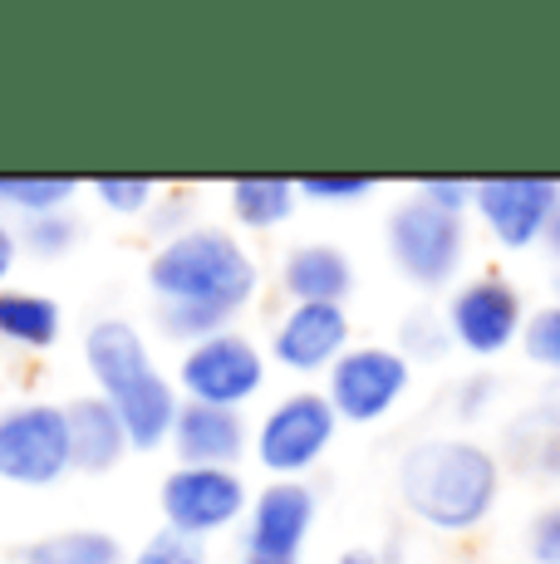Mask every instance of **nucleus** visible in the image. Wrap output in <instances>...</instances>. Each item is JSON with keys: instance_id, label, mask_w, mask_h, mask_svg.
Here are the masks:
<instances>
[{"instance_id": "obj_1", "label": "nucleus", "mask_w": 560, "mask_h": 564, "mask_svg": "<svg viewBox=\"0 0 560 564\" xmlns=\"http://www.w3.org/2000/svg\"><path fill=\"white\" fill-rule=\"evenodd\" d=\"M148 280L168 300V334H202V339H212L217 324L256 295L251 256L222 231H192L168 241L153 256Z\"/></svg>"}, {"instance_id": "obj_2", "label": "nucleus", "mask_w": 560, "mask_h": 564, "mask_svg": "<svg viewBox=\"0 0 560 564\" xmlns=\"http://www.w3.org/2000/svg\"><path fill=\"white\" fill-rule=\"evenodd\" d=\"M398 491L418 520L438 530H467L497 501V462L472 442H423L398 466Z\"/></svg>"}, {"instance_id": "obj_3", "label": "nucleus", "mask_w": 560, "mask_h": 564, "mask_svg": "<svg viewBox=\"0 0 560 564\" xmlns=\"http://www.w3.org/2000/svg\"><path fill=\"white\" fill-rule=\"evenodd\" d=\"M84 359L104 383V403L123 422V437L133 447H158L172 432L177 403H172V388L163 383V373L148 364V349L133 324L99 319L89 329V339H84Z\"/></svg>"}, {"instance_id": "obj_4", "label": "nucleus", "mask_w": 560, "mask_h": 564, "mask_svg": "<svg viewBox=\"0 0 560 564\" xmlns=\"http://www.w3.org/2000/svg\"><path fill=\"white\" fill-rule=\"evenodd\" d=\"M69 471L64 408L25 403L0 417V476L15 486H50Z\"/></svg>"}, {"instance_id": "obj_5", "label": "nucleus", "mask_w": 560, "mask_h": 564, "mask_svg": "<svg viewBox=\"0 0 560 564\" xmlns=\"http://www.w3.org/2000/svg\"><path fill=\"white\" fill-rule=\"evenodd\" d=\"M389 246L408 280L443 285L462 260V226L452 212H438L428 202H408V206H398L389 221Z\"/></svg>"}, {"instance_id": "obj_6", "label": "nucleus", "mask_w": 560, "mask_h": 564, "mask_svg": "<svg viewBox=\"0 0 560 564\" xmlns=\"http://www.w3.org/2000/svg\"><path fill=\"white\" fill-rule=\"evenodd\" d=\"M246 491L226 466H182L163 481V511H168V530L177 535H207L222 530L241 516Z\"/></svg>"}, {"instance_id": "obj_7", "label": "nucleus", "mask_w": 560, "mask_h": 564, "mask_svg": "<svg viewBox=\"0 0 560 564\" xmlns=\"http://www.w3.org/2000/svg\"><path fill=\"white\" fill-rule=\"evenodd\" d=\"M261 378H266L261 354L246 339H236V334H212L182 364V388L202 408H226V412L241 403V398H251L261 388Z\"/></svg>"}, {"instance_id": "obj_8", "label": "nucleus", "mask_w": 560, "mask_h": 564, "mask_svg": "<svg viewBox=\"0 0 560 564\" xmlns=\"http://www.w3.org/2000/svg\"><path fill=\"white\" fill-rule=\"evenodd\" d=\"M408 383V359L394 349H354L335 359V378H330V412L349 422H374L384 417Z\"/></svg>"}, {"instance_id": "obj_9", "label": "nucleus", "mask_w": 560, "mask_h": 564, "mask_svg": "<svg viewBox=\"0 0 560 564\" xmlns=\"http://www.w3.org/2000/svg\"><path fill=\"white\" fill-rule=\"evenodd\" d=\"M330 437H335V412H330V403L315 393H295L266 417L261 462L271 471H305L330 447Z\"/></svg>"}, {"instance_id": "obj_10", "label": "nucleus", "mask_w": 560, "mask_h": 564, "mask_svg": "<svg viewBox=\"0 0 560 564\" xmlns=\"http://www.w3.org/2000/svg\"><path fill=\"white\" fill-rule=\"evenodd\" d=\"M477 206L502 246H526L546 231L560 206V182L551 177H492L477 187Z\"/></svg>"}, {"instance_id": "obj_11", "label": "nucleus", "mask_w": 560, "mask_h": 564, "mask_svg": "<svg viewBox=\"0 0 560 564\" xmlns=\"http://www.w3.org/2000/svg\"><path fill=\"white\" fill-rule=\"evenodd\" d=\"M452 334L467 344L472 354H502L521 329V300L502 280H477L452 300Z\"/></svg>"}, {"instance_id": "obj_12", "label": "nucleus", "mask_w": 560, "mask_h": 564, "mask_svg": "<svg viewBox=\"0 0 560 564\" xmlns=\"http://www.w3.org/2000/svg\"><path fill=\"white\" fill-rule=\"evenodd\" d=\"M310 520H315V496L295 481H280L271 491H261L251 516V555L256 560H280L295 564V550L305 540Z\"/></svg>"}, {"instance_id": "obj_13", "label": "nucleus", "mask_w": 560, "mask_h": 564, "mask_svg": "<svg viewBox=\"0 0 560 564\" xmlns=\"http://www.w3.org/2000/svg\"><path fill=\"white\" fill-rule=\"evenodd\" d=\"M344 344H349V319H344L340 305H295L276 334V359L310 373V368L340 359Z\"/></svg>"}, {"instance_id": "obj_14", "label": "nucleus", "mask_w": 560, "mask_h": 564, "mask_svg": "<svg viewBox=\"0 0 560 564\" xmlns=\"http://www.w3.org/2000/svg\"><path fill=\"white\" fill-rule=\"evenodd\" d=\"M172 442H177V457L187 466H226L236 462V452H241V422H236V412L226 408H182L177 417H172Z\"/></svg>"}, {"instance_id": "obj_15", "label": "nucleus", "mask_w": 560, "mask_h": 564, "mask_svg": "<svg viewBox=\"0 0 560 564\" xmlns=\"http://www.w3.org/2000/svg\"><path fill=\"white\" fill-rule=\"evenodd\" d=\"M64 427H69V466L84 471H109L128 447L123 422L104 398H79L74 408H64Z\"/></svg>"}, {"instance_id": "obj_16", "label": "nucleus", "mask_w": 560, "mask_h": 564, "mask_svg": "<svg viewBox=\"0 0 560 564\" xmlns=\"http://www.w3.org/2000/svg\"><path fill=\"white\" fill-rule=\"evenodd\" d=\"M286 290L300 305H340L349 290V260L335 246H305L286 260Z\"/></svg>"}, {"instance_id": "obj_17", "label": "nucleus", "mask_w": 560, "mask_h": 564, "mask_svg": "<svg viewBox=\"0 0 560 564\" xmlns=\"http://www.w3.org/2000/svg\"><path fill=\"white\" fill-rule=\"evenodd\" d=\"M0 339L20 349H50L60 339V305L25 290H0Z\"/></svg>"}, {"instance_id": "obj_18", "label": "nucleus", "mask_w": 560, "mask_h": 564, "mask_svg": "<svg viewBox=\"0 0 560 564\" xmlns=\"http://www.w3.org/2000/svg\"><path fill=\"white\" fill-rule=\"evenodd\" d=\"M25 564H118V540L104 530H64L25 550Z\"/></svg>"}, {"instance_id": "obj_19", "label": "nucleus", "mask_w": 560, "mask_h": 564, "mask_svg": "<svg viewBox=\"0 0 560 564\" xmlns=\"http://www.w3.org/2000/svg\"><path fill=\"white\" fill-rule=\"evenodd\" d=\"M231 206L236 216H241L246 226H256V231H266V226L286 221L290 206H295V187H290L286 177H241L231 187Z\"/></svg>"}, {"instance_id": "obj_20", "label": "nucleus", "mask_w": 560, "mask_h": 564, "mask_svg": "<svg viewBox=\"0 0 560 564\" xmlns=\"http://www.w3.org/2000/svg\"><path fill=\"white\" fill-rule=\"evenodd\" d=\"M74 197V177H0V206H20L30 216H50Z\"/></svg>"}, {"instance_id": "obj_21", "label": "nucleus", "mask_w": 560, "mask_h": 564, "mask_svg": "<svg viewBox=\"0 0 560 564\" xmlns=\"http://www.w3.org/2000/svg\"><path fill=\"white\" fill-rule=\"evenodd\" d=\"M133 564H202V545L192 535L163 530V535H153L143 550H138Z\"/></svg>"}, {"instance_id": "obj_22", "label": "nucleus", "mask_w": 560, "mask_h": 564, "mask_svg": "<svg viewBox=\"0 0 560 564\" xmlns=\"http://www.w3.org/2000/svg\"><path fill=\"white\" fill-rule=\"evenodd\" d=\"M25 241H30L35 256H60V251H69V241H74V221L60 216V212L35 216V221L25 226Z\"/></svg>"}, {"instance_id": "obj_23", "label": "nucleus", "mask_w": 560, "mask_h": 564, "mask_svg": "<svg viewBox=\"0 0 560 564\" xmlns=\"http://www.w3.org/2000/svg\"><path fill=\"white\" fill-rule=\"evenodd\" d=\"M94 192H99V202L114 206V212H143L148 197H153V182L148 177H99Z\"/></svg>"}, {"instance_id": "obj_24", "label": "nucleus", "mask_w": 560, "mask_h": 564, "mask_svg": "<svg viewBox=\"0 0 560 564\" xmlns=\"http://www.w3.org/2000/svg\"><path fill=\"white\" fill-rule=\"evenodd\" d=\"M526 354L546 368H560V310H546L526 329Z\"/></svg>"}, {"instance_id": "obj_25", "label": "nucleus", "mask_w": 560, "mask_h": 564, "mask_svg": "<svg viewBox=\"0 0 560 564\" xmlns=\"http://www.w3.org/2000/svg\"><path fill=\"white\" fill-rule=\"evenodd\" d=\"M300 192L310 202H359L374 192V177H300Z\"/></svg>"}, {"instance_id": "obj_26", "label": "nucleus", "mask_w": 560, "mask_h": 564, "mask_svg": "<svg viewBox=\"0 0 560 564\" xmlns=\"http://www.w3.org/2000/svg\"><path fill=\"white\" fill-rule=\"evenodd\" d=\"M531 555L536 564H560V511H546L531 530Z\"/></svg>"}, {"instance_id": "obj_27", "label": "nucleus", "mask_w": 560, "mask_h": 564, "mask_svg": "<svg viewBox=\"0 0 560 564\" xmlns=\"http://www.w3.org/2000/svg\"><path fill=\"white\" fill-rule=\"evenodd\" d=\"M467 197H472L467 182H448V177H428V182H423V202L438 206V212H452V216H457Z\"/></svg>"}, {"instance_id": "obj_28", "label": "nucleus", "mask_w": 560, "mask_h": 564, "mask_svg": "<svg viewBox=\"0 0 560 564\" xmlns=\"http://www.w3.org/2000/svg\"><path fill=\"white\" fill-rule=\"evenodd\" d=\"M403 339H408V349H413V354H438V344L428 339V314H418V319L408 324Z\"/></svg>"}, {"instance_id": "obj_29", "label": "nucleus", "mask_w": 560, "mask_h": 564, "mask_svg": "<svg viewBox=\"0 0 560 564\" xmlns=\"http://www.w3.org/2000/svg\"><path fill=\"white\" fill-rule=\"evenodd\" d=\"M10 265H15V236H10V226L0 221V280L10 275Z\"/></svg>"}, {"instance_id": "obj_30", "label": "nucleus", "mask_w": 560, "mask_h": 564, "mask_svg": "<svg viewBox=\"0 0 560 564\" xmlns=\"http://www.w3.org/2000/svg\"><path fill=\"white\" fill-rule=\"evenodd\" d=\"M546 241H551V251L560 256V206L551 212V221H546Z\"/></svg>"}, {"instance_id": "obj_31", "label": "nucleus", "mask_w": 560, "mask_h": 564, "mask_svg": "<svg viewBox=\"0 0 560 564\" xmlns=\"http://www.w3.org/2000/svg\"><path fill=\"white\" fill-rule=\"evenodd\" d=\"M340 564H379V555H374V550H349Z\"/></svg>"}, {"instance_id": "obj_32", "label": "nucleus", "mask_w": 560, "mask_h": 564, "mask_svg": "<svg viewBox=\"0 0 560 564\" xmlns=\"http://www.w3.org/2000/svg\"><path fill=\"white\" fill-rule=\"evenodd\" d=\"M246 564H280V560H256V555H251V560H246Z\"/></svg>"}]
</instances>
